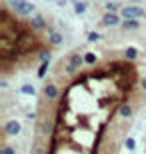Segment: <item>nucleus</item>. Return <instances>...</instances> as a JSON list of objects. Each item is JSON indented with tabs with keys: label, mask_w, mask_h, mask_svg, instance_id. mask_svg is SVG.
Returning a JSON list of instances; mask_svg holds the SVG:
<instances>
[{
	"label": "nucleus",
	"mask_w": 146,
	"mask_h": 154,
	"mask_svg": "<svg viewBox=\"0 0 146 154\" xmlns=\"http://www.w3.org/2000/svg\"><path fill=\"white\" fill-rule=\"evenodd\" d=\"M10 6L16 16H30V14H34V4L28 2V0H12Z\"/></svg>",
	"instance_id": "3"
},
{
	"label": "nucleus",
	"mask_w": 146,
	"mask_h": 154,
	"mask_svg": "<svg viewBox=\"0 0 146 154\" xmlns=\"http://www.w3.org/2000/svg\"><path fill=\"white\" fill-rule=\"evenodd\" d=\"M30 28L32 30H46L48 28L44 14H34V16H30Z\"/></svg>",
	"instance_id": "6"
},
{
	"label": "nucleus",
	"mask_w": 146,
	"mask_h": 154,
	"mask_svg": "<svg viewBox=\"0 0 146 154\" xmlns=\"http://www.w3.org/2000/svg\"><path fill=\"white\" fill-rule=\"evenodd\" d=\"M140 88H142V90H144V92H146V76H144V78H142V80H140Z\"/></svg>",
	"instance_id": "21"
},
{
	"label": "nucleus",
	"mask_w": 146,
	"mask_h": 154,
	"mask_svg": "<svg viewBox=\"0 0 146 154\" xmlns=\"http://www.w3.org/2000/svg\"><path fill=\"white\" fill-rule=\"evenodd\" d=\"M102 24L104 26H118V24H122V16L116 12H106L102 16Z\"/></svg>",
	"instance_id": "7"
},
{
	"label": "nucleus",
	"mask_w": 146,
	"mask_h": 154,
	"mask_svg": "<svg viewBox=\"0 0 146 154\" xmlns=\"http://www.w3.org/2000/svg\"><path fill=\"white\" fill-rule=\"evenodd\" d=\"M124 58H126L128 62H134L136 58H138V50H136L134 46H128V48L124 50Z\"/></svg>",
	"instance_id": "11"
},
{
	"label": "nucleus",
	"mask_w": 146,
	"mask_h": 154,
	"mask_svg": "<svg viewBox=\"0 0 146 154\" xmlns=\"http://www.w3.org/2000/svg\"><path fill=\"white\" fill-rule=\"evenodd\" d=\"M86 38H88V42H98V40L102 38V34H100V32H96V30H92V32H88Z\"/></svg>",
	"instance_id": "20"
},
{
	"label": "nucleus",
	"mask_w": 146,
	"mask_h": 154,
	"mask_svg": "<svg viewBox=\"0 0 146 154\" xmlns=\"http://www.w3.org/2000/svg\"><path fill=\"white\" fill-rule=\"evenodd\" d=\"M122 8L124 6L120 4V2H106V12H118V14H120Z\"/></svg>",
	"instance_id": "16"
},
{
	"label": "nucleus",
	"mask_w": 146,
	"mask_h": 154,
	"mask_svg": "<svg viewBox=\"0 0 146 154\" xmlns=\"http://www.w3.org/2000/svg\"><path fill=\"white\" fill-rule=\"evenodd\" d=\"M116 112H118V116H120L122 120H130V118H132V114H134V108H132V104L122 102V104L116 108Z\"/></svg>",
	"instance_id": "8"
},
{
	"label": "nucleus",
	"mask_w": 146,
	"mask_h": 154,
	"mask_svg": "<svg viewBox=\"0 0 146 154\" xmlns=\"http://www.w3.org/2000/svg\"><path fill=\"white\" fill-rule=\"evenodd\" d=\"M48 42H50L52 46H60L62 42H64V36L58 32V30L54 28H48Z\"/></svg>",
	"instance_id": "9"
},
{
	"label": "nucleus",
	"mask_w": 146,
	"mask_h": 154,
	"mask_svg": "<svg viewBox=\"0 0 146 154\" xmlns=\"http://www.w3.org/2000/svg\"><path fill=\"white\" fill-rule=\"evenodd\" d=\"M122 28L124 30H130V32H134V30L140 28V22H138V20H122Z\"/></svg>",
	"instance_id": "12"
},
{
	"label": "nucleus",
	"mask_w": 146,
	"mask_h": 154,
	"mask_svg": "<svg viewBox=\"0 0 146 154\" xmlns=\"http://www.w3.org/2000/svg\"><path fill=\"white\" fill-rule=\"evenodd\" d=\"M124 146H126V148H128L130 150V152H134V150H136V140H134V138H126V140H124Z\"/></svg>",
	"instance_id": "19"
},
{
	"label": "nucleus",
	"mask_w": 146,
	"mask_h": 154,
	"mask_svg": "<svg viewBox=\"0 0 146 154\" xmlns=\"http://www.w3.org/2000/svg\"><path fill=\"white\" fill-rule=\"evenodd\" d=\"M86 8H88V6H86L84 0H76V2H74V12H76L78 16H82V14H84Z\"/></svg>",
	"instance_id": "14"
},
{
	"label": "nucleus",
	"mask_w": 146,
	"mask_h": 154,
	"mask_svg": "<svg viewBox=\"0 0 146 154\" xmlns=\"http://www.w3.org/2000/svg\"><path fill=\"white\" fill-rule=\"evenodd\" d=\"M60 64H62V68H64V72H66L68 76L76 74V72L80 70V66L84 64V54H80V52H72V54H68Z\"/></svg>",
	"instance_id": "1"
},
{
	"label": "nucleus",
	"mask_w": 146,
	"mask_h": 154,
	"mask_svg": "<svg viewBox=\"0 0 146 154\" xmlns=\"http://www.w3.org/2000/svg\"><path fill=\"white\" fill-rule=\"evenodd\" d=\"M0 154H16V146L10 142H2L0 146Z\"/></svg>",
	"instance_id": "13"
},
{
	"label": "nucleus",
	"mask_w": 146,
	"mask_h": 154,
	"mask_svg": "<svg viewBox=\"0 0 146 154\" xmlns=\"http://www.w3.org/2000/svg\"><path fill=\"white\" fill-rule=\"evenodd\" d=\"M22 132V122L16 118H12V120H6L4 126H2V142H8L10 138L18 136Z\"/></svg>",
	"instance_id": "2"
},
{
	"label": "nucleus",
	"mask_w": 146,
	"mask_h": 154,
	"mask_svg": "<svg viewBox=\"0 0 146 154\" xmlns=\"http://www.w3.org/2000/svg\"><path fill=\"white\" fill-rule=\"evenodd\" d=\"M144 154H146V148H144Z\"/></svg>",
	"instance_id": "22"
},
{
	"label": "nucleus",
	"mask_w": 146,
	"mask_h": 154,
	"mask_svg": "<svg viewBox=\"0 0 146 154\" xmlns=\"http://www.w3.org/2000/svg\"><path fill=\"white\" fill-rule=\"evenodd\" d=\"M98 62V58H96L94 52H86L84 54V64H96Z\"/></svg>",
	"instance_id": "18"
},
{
	"label": "nucleus",
	"mask_w": 146,
	"mask_h": 154,
	"mask_svg": "<svg viewBox=\"0 0 146 154\" xmlns=\"http://www.w3.org/2000/svg\"><path fill=\"white\" fill-rule=\"evenodd\" d=\"M120 16H122V20H138V18L146 16V10L142 8V6L128 4V6H124L122 10H120Z\"/></svg>",
	"instance_id": "4"
},
{
	"label": "nucleus",
	"mask_w": 146,
	"mask_h": 154,
	"mask_svg": "<svg viewBox=\"0 0 146 154\" xmlns=\"http://www.w3.org/2000/svg\"><path fill=\"white\" fill-rule=\"evenodd\" d=\"M42 96H44L46 102H52V100H56V98L60 96V88H58L56 82L48 80V82L44 84V88H42Z\"/></svg>",
	"instance_id": "5"
},
{
	"label": "nucleus",
	"mask_w": 146,
	"mask_h": 154,
	"mask_svg": "<svg viewBox=\"0 0 146 154\" xmlns=\"http://www.w3.org/2000/svg\"><path fill=\"white\" fill-rule=\"evenodd\" d=\"M38 60L40 62H50L52 60V50L50 48H40L38 50Z\"/></svg>",
	"instance_id": "10"
},
{
	"label": "nucleus",
	"mask_w": 146,
	"mask_h": 154,
	"mask_svg": "<svg viewBox=\"0 0 146 154\" xmlns=\"http://www.w3.org/2000/svg\"><path fill=\"white\" fill-rule=\"evenodd\" d=\"M20 92H22V94H26V96H36V88H34L32 84H28V82L20 86Z\"/></svg>",
	"instance_id": "15"
},
{
	"label": "nucleus",
	"mask_w": 146,
	"mask_h": 154,
	"mask_svg": "<svg viewBox=\"0 0 146 154\" xmlns=\"http://www.w3.org/2000/svg\"><path fill=\"white\" fill-rule=\"evenodd\" d=\"M48 68H50V62H40L36 76H38V78H44V76H46V72H48Z\"/></svg>",
	"instance_id": "17"
}]
</instances>
